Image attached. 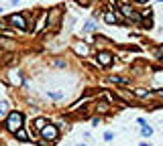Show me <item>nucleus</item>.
<instances>
[{
  "mask_svg": "<svg viewBox=\"0 0 163 146\" xmlns=\"http://www.w3.org/2000/svg\"><path fill=\"white\" fill-rule=\"evenodd\" d=\"M4 29H6V23H4V20L0 18V31H4Z\"/></svg>",
  "mask_w": 163,
  "mask_h": 146,
  "instance_id": "f3484780",
  "label": "nucleus"
},
{
  "mask_svg": "<svg viewBox=\"0 0 163 146\" xmlns=\"http://www.w3.org/2000/svg\"><path fill=\"white\" fill-rule=\"evenodd\" d=\"M159 96H161V97H163V89H159Z\"/></svg>",
  "mask_w": 163,
  "mask_h": 146,
  "instance_id": "6ab92c4d",
  "label": "nucleus"
},
{
  "mask_svg": "<svg viewBox=\"0 0 163 146\" xmlns=\"http://www.w3.org/2000/svg\"><path fill=\"white\" fill-rule=\"evenodd\" d=\"M112 138H114V134H112V132H104V140H106V142H110Z\"/></svg>",
  "mask_w": 163,
  "mask_h": 146,
  "instance_id": "2eb2a0df",
  "label": "nucleus"
},
{
  "mask_svg": "<svg viewBox=\"0 0 163 146\" xmlns=\"http://www.w3.org/2000/svg\"><path fill=\"white\" fill-rule=\"evenodd\" d=\"M141 134H143L145 138H149V136H153V128L151 126H143L141 128Z\"/></svg>",
  "mask_w": 163,
  "mask_h": 146,
  "instance_id": "1a4fd4ad",
  "label": "nucleus"
},
{
  "mask_svg": "<svg viewBox=\"0 0 163 146\" xmlns=\"http://www.w3.org/2000/svg\"><path fill=\"white\" fill-rule=\"evenodd\" d=\"M16 138H19V140H29V136H27V132H25L23 128H20V130L16 132Z\"/></svg>",
  "mask_w": 163,
  "mask_h": 146,
  "instance_id": "f8f14e48",
  "label": "nucleus"
},
{
  "mask_svg": "<svg viewBox=\"0 0 163 146\" xmlns=\"http://www.w3.org/2000/svg\"><path fill=\"white\" fill-rule=\"evenodd\" d=\"M16 2H20V0H12V4H16Z\"/></svg>",
  "mask_w": 163,
  "mask_h": 146,
  "instance_id": "aec40b11",
  "label": "nucleus"
},
{
  "mask_svg": "<svg viewBox=\"0 0 163 146\" xmlns=\"http://www.w3.org/2000/svg\"><path fill=\"white\" fill-rule=\"evenodd\" d=\"M104 20L108 24H116V14H112V12H106L104 14Z\"/></svg>",
  "mask_w": 163,
  "mask_h": 146,
  "instance_id": "0eeeda50",
  "label": "nucleus"
},
{
  "mask_svg": "<svg viewBox=\"0 0 163 146\" xmlns=\"http://www.w3.org/2000/svg\"><path fill=\"white\" fill-rule=\"evenodd\" d=\"M45 20H47V16L45 14H41V18H39V23H37V27H35V33L37 31H41L43 27H45Z\"/></svg>",
  "mask_w": 163,
  "mask_h": 146,
  "instance_id": "9d476101",
  "label": "nucleus"
},
{
  "mask_svg": "<svg viewBox=\"0 0 163 146\" xmlns=\"http://www.w3.org/2000/svg\"><path fill=\"white\" fill-rule=\"evenodd\" d=\"M137 2H147V0H137Z\"/></svg>",
  "mask_w": 163,
  "mask_h": 146,
  "instance_id": "412c9836",
  "label": "nucleus"
},
{
  "mask_svg": "<svg viewBox=\"0 0 163 146\" xmlns=\"http://www.w3.org/2000/svg\"><path fill=\"white\" fill-rule=\"evenodd\" d=\"M94 29H96L94 20H88V23H86V27H84V33H90V31H94Z\"/></svg>",
  "mask_w": 163,
  "mask_h": 146,
  "instance_id": "9b49d317",
  "label": "nucleus"
},
{
  "mask_svg": "<svg viewBox=\"0 0 163 146\" xmlns=\"http://www.w3.org/2000/svg\"><path fill=\"white\" fill-rule=\"evenodd\" d=\"M6 110H8V104H6V102H0V116L6 114Z\"/></svg>",
  "mask_w": 163,
  "mask_h": 146,
  "instance_id": "4468645a",
  "label": "nucleus"
},
{
  "mask_svg": "<svg viewBox=\"0 0 163 146\" xmlns=\"http://www.w3.org/2000/svg\"><path fill=\"white\" fill-rule=\"evenodd\" d=\"M45 126H47V120L45 118H37L35 120V128H37V130H43Z\"/></svg>",
  "mask_w": 163,
  "mask_h": 146,
  "instance_id": "6e6552de",
  "label": "nucleus"
},
{
  "mask_svg": "<svg viewBox=\"0 0 163 146\" xmlns=\"http://www.w3.org/2000/svg\"><path fill=\"white\" fill-rule=\"evenodd\" d=\"M4 128H6L8 132H12V134H16V132L23 128V114H20V112H10L6 122H4Z\"/></svg>",
  "mask_w": 163,
  "mask_h": 146,
  "instance_id": "f257e3e1",
  "label": "nucleus"
},
{
  "mask_svg": "<svg viewBox=\"0 0 163 146\" xmlns=\"http://www.w3.org/2000/svg\"><path fill=\"white\" fill-rule=\"evenodd\" d=\"M98 106H100V108H98L100 112H106V110H108V106H106V104H98Z\"/></svg>",
  "mask_w": 163,
  "mask_h": 146,
  "instance_id": "dca6fc26",
  "label": "nucleus"
},
{
  "mask_svg": "<svg viewBox=\"0 0 163 146\" xmlns=\"http://www.w3.org/2000/svg\"><path fill=\"white\" fill-rule=\"evenodd\" d=\"M121 8H122V14H124V16H131V18H139V16H137L135 12H132V8H131V6H126V4H124V6H121Z\"/></svg>",
  "mask_w": 163,
  "mask_h": 146,
  "instance_id": "423d86ee",
  "label": "nucleus"
},
{
  "mask_svg": "<svg viewBox=\"0 0 163 146\" xmlns=\"http://www.w3.org/2000/svg\"><path fill=\"white\" fill-rule=\"evenodd\" d=\"M41 136L45 140H49V142H53V140H57V136H59V128L53 126V124H47V126L41 130Z\"/></svg>",
  "mask_w": 163,
  "mask_h": 146,
  "instance_id": "f03ea898",
  "label": "nucleus"
},
{
  "mask_svg": "<svg viewBox=\"0 0 163 146\" xmlns=\"http://www.w3.org/2000/svg\"><path fill=\"white\" fill-rule=\"evenodd\" d=\"M12 81H14V83H23V79H20V75H19V71H12Z\"/></svg>",
  "mask_w": 163,
  "mask_h": 146,
  "instance_id": "ddd939ff",
  "label": "nucleus"
},
{
  "mask_svg": "<svg viewBox=\"0 0 163 146\" xmlns=\"http://www.w3.org/2000/svg\"><path fill=\"white\" fill-rule=\"evenodd\" d=\"M114 61V57L110 53H106V51H102V53H98V63H100L102 67H110Z\"/></svg>",
  "mask_w": 163,
  "mask_h": 146,
  "instance_id": "20e7f679",
  "label": "nucleus"
},
{
  "mask_svg": "<svg viewBox=\"0 0 163 146\" xmlns=\"http://www.w3.org/2000/svg\"><path fill=\"white\" fill-rule=\"evenodd\" d=\"M74 49H76V53H78V55H88L90 53V47L88 45H82V43H78Z\"/></svg>",
  "mask_w": 163,
  "mask_h": 146,
  "instance_id": "39448f33",
  "label": "nucleus"
},
{
  "mask_svg": "<svg viewBox=\"0 0 163 146\" xmlns=\"http://www.w3.org/2000/svg\"><path fill=\"white\" fill-rule=\"evenodd\" d=\"M8 23L14 24V27H19V29H27V20H25L23 14H10L8 16Z\"/></svg>",
  "mask_w": 163,
  "mask_h": 146,
  "instance_id": "7ed1b4c3",
  "label": "nucleus"
},
{
  "mask_svg": "<svg viewBox=\"0 0 163 146\" xmlns=\"http://www.w3.org/2000/svg\"><path fill=\"white\" fill-rule=\"evenodd\" d=\"M139 146H151V144H147V142H141Z\"/></svg>",
  "mask_w": 163,
  "mask_h": 146,
  "instance_id": "a211bd4d",
  "label": "nucleus"
}]
</instances>
